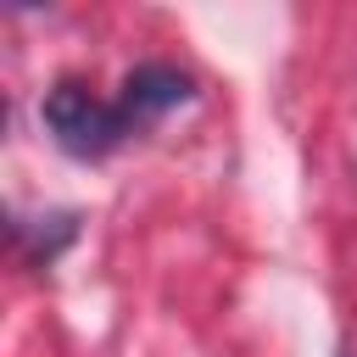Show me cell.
I'll list each match as a JSON object with an SVG mask.
<instances>
[{"instance_id": "1", "label": "cell", "mask_w": 357, "mask_h": 357, "mask_svg": "<svg viewBox=\"0 0 357 357\" xmlns=\"http://www.w3.org/2000/svg\"><path fill=\"white\" fill-rule=\"evenodd\" d=\"M39 117H45V128H50V139L67 151V156H78V162H100V156H112L134 128H128V117H123V106L117 100H100L89 84H78V78H56L50 89H45V100H39Z\"/></svg>"}, {"instance_id": "2", "label": "cell", "mask_w": 357, "mask_h": 357, "mask_svg": "<svg viewBox=\"0 0 357 357\" xmlns=\"http://www.w3.org/2000/svg\"><path fill=\"white\" fill-rule=\"evenodd\" d=\"M190 100H195V78H190L184 67H173V61H139V67L123 78V95H117V106H123V117H128L134 134L151 128L156 117L190 106Z\"/></svg>"}, {"instance_id": "3", "label": "cell", "mask_w": 357, "mask_h": 357, "mask_svg": "<svg viewBox=\"0 0 357 357\" xmlns=\"http://www.w3.org/2000/svg\"><path fill=\"white\" fill-rule=\"evenodd\" d=\"M340 357H351V351H340Z\"/></svg>"}]
</instances>
